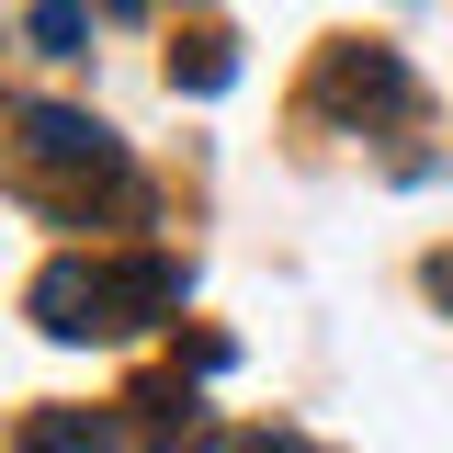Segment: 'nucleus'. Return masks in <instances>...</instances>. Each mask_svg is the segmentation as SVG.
Here are the masks:
<instances>
[{
  "instance_id": "8",
  "label": "nucleus",
  "mask_w": 453,
  "mask_h": 453,
  "mask_svg": "<svg viewBox=\"0 0 453 453\" xmlns=\"http://www.w3.org/2000/svg\"><path fill=\"white\" fill-rule=\"evenodd\" d=\"M23 46L35 57H80L91 46V0H35V12H23Z\"/></svg>"
},
{
  "instance_id": "7",
  "label": "nucleus",
  "mask_w": 453,
  "mask_h": 453,
  "mask_svg": "<svg viewBox=\"0 0 453 453\" xmlns=\"http://www.w3.org/2000/svg\"><path fill=\"white\" fill-rule=\"evenodd\" d=\"M170 91H193V103L238 91V46H226V35H181V46H170Z\"/></svg>"
},
{
  "instance_id": "2",
  "label": "nucleus",
  "mask_w": 453,
  "mask_h": 453,
  "mask_svg": "<svg viewBox=\"0 0 453 453\" xmlns=\"http://www.w3.org/2000/svg\"><path fill=\"white\" fill-rule=\"evenodd\" d=\"M306 103L329 113V125H386V113L419 103V80H408V57H396V46H329V57H318V80H306Z\"/></svg>"
},
{
  "instance_id": "5",
  "label": "nucleus",
  "mask_w": 453,
  "mask_h": 453,
  "mask_svg": "<svg viewBox=\"0 0 453 453\" xmlns=\"http://www.w3.org/2000/svg\"><path fill=\"white\" fill-rule=\"evenodd\" d=\"M136 431H148V453H216V419H204V396H193V374H136Z\"/></svg>"
},
{
  "instance_id": "3",
  "label": "nucleus",
  "mask_w": 453,
  "mask_h": 453,
  "mask_svg": "<svg viewBox=\"0 0 453 453\" xmlns=\"http://www.w3.org/2000/svg\"><path fill=\"white\" fill-rule=\"evenodd\" d=\"M193 295V261H170V250H136V261H103V329H148Z\"/></svg>"
},
{
  "instance_id": "6",
  "label": "nucleus",
  "mask_w": 453,
  "mask_h": 453,
  "mask_svg": "<svg viewBox=\"0 0 453 453\" xmlns=\"http://www.w3.org/2000/svg\"><path fill=\"white\" fill-rule=\"evenodd\" d=\"M12 453H125V442H113L103 408H35V419L12 431Z\"/></svg>"
},
{
  "instance_id": "9",
  "label": "nucleus",
  "mask_w": 453,
  "mask_h": 453,
  "mask_svg": "<svg viewBox=\"0 0 453 453\" xmlns=\"http://www.w3.org/2000/svg\"><path fill=\"white\" fill-rule=\"evenodd\" d=\"M431 295H442V306H453V250H442V261H431Z\"/></svg>"
},
{
  "instance_id": "10",
  "label": "nucleus",
  "mask_w": 453,
  "mask_h": 453,
  "mask_svg": "<svg viewBox=\"0 0 453 453\" xmlns=\"http://www.w3.org/2000/svg\"><path fill=\"white\" fill-rule=\"evenodd\" d=\"M103 12H148V0H103Z\"/></svg>"
},
{
  "instance_id": "4",
  "label": "nucleus",
  "mask_w": 453,
  "mask_h": 453,
  "mask_svg": "<svg viewBox=\"0 0 453 453\" xmlns=\"http://www.w3.org/2000/svg\"><path fill=\"white\" fill-rule=\"evenodd\" d=\"M35 329L46 340H103V261L57 250L46 273H35Z\"/></svg>"
},
{
  "instance_id": "1",
  "label": "nucleus",
  "mask_w": 453,
  "mask_h": 453,
  "mask_svg": "<svg viewBox=\"0 0 453 453\" xmlns=\"http://www.w3.org/2000/svg\"><path fill=\"white\" fill-rule=\"evenodd\" d=\"M12 125H23V170H35V181H57V170L113 181V193L136 181V170H125V136H113L103 113H80V103H23Z\"/></svg>"
}]
</instances>
